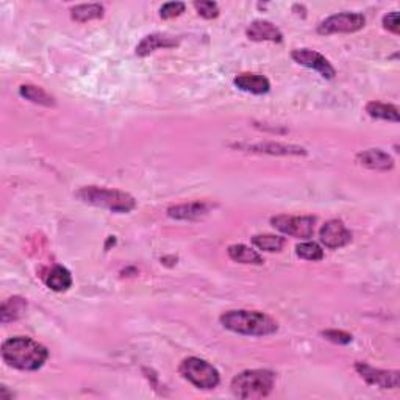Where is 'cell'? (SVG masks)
Instances as JSON below:
<instances>
[{
  "instance_id": "6da1fadb",
  "label": "cell",
  "mask_w": 400,
  "mask_h": 400,
  "mask_svg": "<svg viewBox=\"0 0 400 400\" xmlns=\"http://www.w3.org/2000/svg\"><path fill=\"white\" fill-rule=\"evenodd\" d=\"M2 358L15 369L38 371L47 361L49 351L27 336H15L2 344Z\"/></svg>"
},
{
  "instance_id": "7a4b0ae2",
  "label": "cell",
  "mask_w": 400,
  "mask_h": 400,
  "mask_svg": "<svg viewBox=\"0 0 400 400\" xmlns=\"http://www.w3.org/2000/svg\"><path fill=\"white\" fill-rule=\"evenodd\" d=\"M221 323L230 332L247 336H269L278 330V323L262 311L233 310L221 316Z\"/></svg>"
},
{
  "instance_id": "3957f363",
  "label": "cell",
  "mask_w": 400,
  "mask_h": 400,
  "mask_svg": "<svg viewBox=\"0 0 400 400\" xmlns=\"http://www.w3.org/2000/svg\"><path fill=\"white\" fill-rule=\"evenodd\" d=\"M77 199L93 207L106 208L113 213H130L136 208V200L130 194L118 189H108L100 186H83L77 193Z\"/></svg>"
},
{
  "instance_id": "277c9868",
  "label": "cell",
  "mask_w": 400,
  "mask_h": 400,
  "mask_svg": "<svg viewBox=\"0 0 400 400\" xmlns=\"http://www.w3.org/2000/svg\"><path fill=\"white\" fill-rule=\"evenodd\" d=\"M274 386L275 374L266 369L244 371L232 380V392L239 399L268 397Z\"/></svg>"
},
{
  "instance_id": "5b68a950",
  "label": "cell",
  "mask_w": 400,
  "mask_h": 400,
  "mask_svg": "<svg viewBox=\"0 0 400 400\" xmlns=\"http://www.w3.org/2000/svg\"><path fill=\"white\" fill-rule=\"evenodd\" d=\"M179 372L183 378L200 390H214L221 382L218 369H216L213 365H209L208 361L198 357H189L183 360L180 363Z\"/></svg>"
},
{
  "instance_id": "8992f818",
  "label": "cell",
  "mask_w": 400,
  "mask_h": 400,
  "mask_svg": "<svg viewBox=\"0 0 400 400\" xmlns=\"http://www.w3.org/2000/svg\"><path fill=\"white\" fill-rule=\"evenodd\" d=\"M314 222L313 216H289V214H278L271 219V224L278 232L289 237L308 239L314 233Z\"/></svg>"
},
{
  "instance_id": "52a82bcc",
  "label": "cell",
  "mask_w": 400,
  "mask_h": 400,
  "mask_svg": "<svg viewBox=\"0 0 400 400\" xmlns=\"http://www.w3.org/2000/svg\"><path fill=\"white\" fill-rule=\"evenodd\" d=\"M366 17L360 13H338L333 15L319 24L317 33L319 35H335V33H353L365 27Z\"/></svg>"
},
{
  "instance_id": "ba28073f",
  "label": "cell",
  "mask_w": 400,
  "mask_h": 400,
  "mask_svg": "<svg viewBox=\"0 0 400 400\" xmlns=\"http://www.w3.org/2000/svg\"><path fill=\"white\" fill-rule=\"evenodd\" d=\"M355 369L365 380L367 385L378 386L382 390H397L400 385V372L399 371H383L376 369L367 363H355Z\"/></svg>"
},
{
  "instance_id": "9c48e42d",
  "label": "cell",
  "mask_w": 400,
  "mask_h": 400,
  "mask_svg": "<svg viewBox=\"0 0 400 400\" xmlns=\"http://www.w3.org/2000/svg\"><path fill=\"white\" fill-rule=\"evenodd\" d=\"M291 56H293V60L297 63V65L305 66L308 69H313V71L321 74V77L327 79V80L335 79L336 71H335V67L332 66V63H330L326 56L321 55L319 52H316V50L296 49V50H293Z\"/></svg>"
},
{
  "instance_id": "30bf717a",
  "label": "cell",
  "mask_w": 400,
  "mask_h": 400,
  "mask_svg": "<svg viewBox=\"0 0 400 400\" xmlns=\"http://www.w3.org/2000/svg\"><path fill=\"white\" fill-rule=\"evenodd\" d=\"M321 243L328 249H339L352 241V233L339 219L326 222L321 228Z\"/></svg>"
},
{
  "instance_id": "8fae6325",
  "label": "cell",
  "mask_w": 400,
  "mask_h": 400,
  "mask_svg": "<svg viewBox=\"0 0 400 400\" xmlns=\"http://www.w3.org/2000/svg\"><path fill=\"white\" fill-rule=\"evenodd\" d=\"M213 205L208 202H189L168 208V216L177 221H195L211 211Z\"/></svg>"
},
{
  "instance_id": "7c38bea8",
  "label": "cell",
  "mask_w": 400,
  "mask_h": 400,
  "mask_svg": "<svg viewBox=\"0 0 400 400\" xmlns=\"http://www.w3.org/2000/svg\"><path fill=\"white\" fill-rule=\"evenodd\" d=\"M246 35L249 38L250 41H271V42H282L283 41V35L282 31L278 30L274 24L269 21H253L249 27L246 30Z\"/></svg>"
},
{
  "instance_id": "4fadbf2b",
  "label": "cell",
  "mask_w": 400,
  "mask_h": 400,
  "mask_svg": "<svg viewBox=\"0 0 400 400\" xmlns=\"http://www.w3.org/2000/svg\"><path fill=\"white\" fill-rule=\"evenodd\" d=\"M357 163L372 170H391L394 168L392 157L382 149H367L357 155Z\"/></svg>"
},
{
  "instance_id": "5bb4252c",
  "label": "cell",
  "mask_w": 400,
  "mask_h": 400,
  "mask_svg": "<svg viewBox=\"0 0 400 400\" xmlns=\"http://www.w3.org/2000/svg\"><path fill=\"white\" fill-rule=\"evenodd\" d=\"M233 83L238 90L257 94V96L271 91V81L262 74H239L238 77H234Z\"/></svg>"
},
{
  "instance_id": "9a60e30c",
  "label": "cell",
  "mask_w": 400,
  "mask_h": 400,
  "mask_svg": "<svg viewBox=\"0 0 400 400\" xmlns=\"http://www.w3.org/2000/svg\"><path fill=\"white\" fill-rule=\"evenodd\" d=\"M179 41L174 40L168 35H161V33H152L143 38V41L136 46V55L138 56H147L150 54H154L158 49H169V47H175Z\"/></svg>"
},
{
  "instance_id": "2e32d148",
  "label": "cell",
  "mask_w": 400,
  "mask_h": 400,
  "mask_svg": "<svg viewBox=\"0 0 400 400\" xmlns=\"http://www.w3.org/2000/svg\"><path fill=\"white\" fill-rule=\"evenodd\" d=\"M244 149L249 152H259V154H271V155H305L303 147L299 145H288L280 143H263V144H250L246 145Z\"/></svg>"
},
{
  "instance_id": "e0dca14e",
  "label": "cell",
  "mask_w": 400,
  "mask_h": 400,
  "mask_svg": "<svg viewBox=\"0 0 400 400\" xmlns=\"http://www.w3.org/2000/svg\"><path fill=\"white\" fill-rule=\"evenodd\" d=\"M228 257H230L233 262L241 263V264H255V266H262L264 263L263 257L259 255L257 250L250 249L244 244H232L228 246L227 249Z\"/></svg>"
},
{
  "instance_id": "ac0fdd59",
  "label": "cell",
  "mask_w": 400,
  "mask_h": 400,
  "mask_svg": "<svg viewBox=\"0 0 400 400\" xmlns=\"http://www.w3.org/2000/svg\"><path fill=\"white\" fill-rule=\"evenodd\" d=\"M46 283L52 291L63 293V291H67L72 287V275L65 266H55V268L49 272Z\"/></svg>"
},
{
  "instance_id": "d6986e66",
  "label": "cell",
  "mask_w": 400,
  "mask_h": 400,
  "mask_svg": "<svg viewBox=\"0 0 400 400\" xmlns=\"http://www.w3.org/2000/svg\"><path fill=\"white\" fill-rule=\"evenodd\" d=\"M25 310H27V302L22 297H10L3 302L2 310H0V321L2 323L16 321L25 313Z\"/></svg>"
},
{
  "instance_id": "ffe728a7",
  "label": "cell",
  "mask_w": 400,
  "mask_h": 400,
  "mask_svg": "<svg viewBox=\"0 0 400 400\" xmlns=\"http://www.w3.org/2000/svg\"><path fill=\"white\" fill-rule=\"evenodd\" d=\"M19 94L24 99H27L31 104H36V105H42V106H55V99L50 96V94L42 90L40 86H35V85H22L19 88Z\"/></svg>"
},
{
  "instance_id": "44dd1931",
  "label": "cell",
  "mask_w": 400,
  "mask_h": 400,
  "mask_svg": "<svg viewBox=\"0 0 400 400\" xmlns=\"http://www.w3.org/2000/svg\"><path fill=\"white\" fill-rule=\"evenodd\" d=\"M366 113L374 119L390 120V122H399V110L397 106L391 104H383V102H369L366 105Z\"/></svg>"
},
{
  "instance_id": "7402d4cb",
  "label": "cell",
  "mask_w": 400,
  "mask_h": 400,
  "mask_svg": "<svg viewBox=\"0 0 400 400\" xmlns=\"http://www.w3.org/2000/svg\"><path fill=\"white\" fill-rule=\"evenodd\" d=\"M104 6L100 3H83L77 5L71 10V16L77 22H90L104 17Z\"/></svg>"
},
{
  "instance_id": "603a6c76",
  "label": "cell",
  "mask_w": 400,
  "mask_h": 400,
  "mask_svg": "<svg viewBox=\"0 0 400 400\" xmlns=\"http://www.w3.org/2000/svg\"><path fill=\"white\" fill-rule=\"evenodd\" d=\"M252 243L263 252H280L285 246V238L277 234H255Z\"/></svg>"
},
{
  "instance_id": "cb8c5ba5",
  "label": "cell",
  "mask_w": 400,
  "mask_h": 400,
  "mask_svg": "<svg viewBox=\"0 0 400 400\" xmlns=\"http://www.w3.org/2000/svg\"><path fill=\"white\" fill-rule=\"evenodd\" d=\"M297 257L302 259H308V262H321L323 258V250L319 244L316 243H301L296 247Z\"/></svg>"
},
{
  "instance_id": "d4e9b609",
  "label": "cell",
  "mask_w": 400,
  "mask_h": 400,
  "mask_svg": "<svg viewBox=\"0 0 400 400\" xmlns=\"http://www.w3.org/2000/svg\"><path fill=\"white\" fill-rule=\"evenodd\" d=\"M194 8L198 10L199 15L205 19H214L219 16V6L216 2L200 0V2H194Z\"/></svg>"
},
{
  "instance_id": "484cf974",
  "label": "cell",
  "mask_w": 400,
  "mask_h": 400,
  "mask_svg": "<svg viewBox=\"0 0 400 400\" xmlns=\"http://www.w3.org/2000/svg\"><path fill=\"white\" fill-rule=\"evenodd\" d=\"M186 5L183 2H168L160 8V16L163 19H173L185 13Z\"/></svg>"
},
{
  "instance_id": "4316f807",
  "label": "cell",
  "mask_w": 400,
  "mask_h": 400,
  "mask_svg": "<svg viewBox=\"0 0 400 400\" xmlns=\"http://www.w3.org/2000/svg\"><path fill=\"white\" fill-rule=\"evenodd\" d=\"M322 336L326 339L335 342V344H341V346L352 342V335L347 332H342V330H326V332H322Z\"/></svg>"
},
{
  "instance_id": "83f0119b",
  "label": "cell",
  "mask_w": 400,
  "mask_h": 400,
  "mask_svg": "<svg viewBox=\"0 0 400 400\" xmlns=\"http://www.w3.org/2000/svg\"><path fill=\"white\" fill-rule=\"evenodd\" d=\"M383 27L386 30H390L392 31V33H399L400 31V21H399V13L397 11H392V13H388L383 17Z\"/></svg>"
},
{
  "instance_id": "f1b7e54d",
  "label": "cell",
  "mask_w": 400,
  "mask_h": 400,
  "mask_svg": "<svg viewBox=\"0 0 400 400\" xmlns=\"http://www.w3.org/2000/svg\"><path fill=\"white\" fill-rule=\"evenodd\" d=\"M13 397V392H8V388H6V386H2V388H0V399H3V400H11Z\"/></svg>"
}]
</instances>
